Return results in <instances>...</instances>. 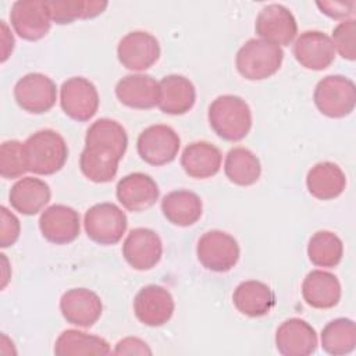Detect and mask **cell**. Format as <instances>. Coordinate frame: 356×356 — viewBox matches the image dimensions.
<instances>
[{
    "instance_id": "obj_3",
    "label": "cell",
    "mask_w": 356,
    "mask_h": 356,
    "mask_svg": "<svg viewBox=\"0 0 356 356\" xmlns=\"http://www.w3.org/2000/svg\"><path fill=\"white\" fill-rule=\"evenodd\" d=\"M284 51L280 46L264 39H249L236 53L238 72L249 81H261L273 76L281 67Z\"/></svg>"
},
{
    "instance_id": "obj_39",
    "label": "cell",
    "mask_w": 356,
    "mask_h": 356,
    "mask_svg": "<svg viewBox=\"0 0 356 356\" xmlns=\"http://www.w3.org/2000/svg\"><path fill=\"white\" fill-rule=\"evenodd\" d=\"M115 355H152V349L147 343L135 337H127L117 342L115 349L113 350Z\"/></svg>"
},
{
    "instance_id": "obj_1",
    "label": "cell",
    "mask_w": 356,
    "mask_h": 356,
    "mask_svg": "<svg viewBox=\"0 0 356 356\" xmlns=\"http://www.w3.org/2000/svg\"><path fill=\"white\" fill-rule=\"evenodd\" d=\"M209 124L224 140L238 142L252 128V111L249 104L239 96L222 95L209 106Z\"/></svg>"
},
{
    "instance_id": "obj_5",
    "label": "cell",
    "mask_w": 356,
    "mask_h": 356,
    "mask_svg": "<svg viewBox=\"0 0 356 356\" xmlns=\"http://www.w3.org/2000/svg\"><path fill=\"white\" fill-rule=\"evenodd\" d=\"M125 213L114 203H97L86 210L83 217L85 232L99 245H115L127 231Z\"/></svg>"
},
{
    "instance_id": "obj_11",
    "label": "cell",
    "mask_w": 356,
    "mask_h": 356,
    "mask_svg": "<svg viewBox=\"0 0 356 356\" xmlns=\"http://www.w3.org/2000/svg\"><path fill=\"white\" fill-rule=\"evenodd\" d=\"M159 40L149 32L134 31L127 33L117 46L118 61L131 71H145L160 58Z\"/></svg>"
},
{
    "instance_id": "obj_6",
    "label": "cell",
    "mask_w": 356,
    "mask_h": 356,
    "mask_svg": "<svg viewBox=\"0 0 356 356\" xmlns=\"http://www.w3.org/2000/svg\"><path fill=\"white\" fill-rule=\"evenodd\" d=\"M196 254L204 268L214 273H225L235 267L241 250L234 236L220 229H211L199 238Z\"/></svg>"
},
{
    "instance_id": "obj_31",
    "label": "cell",
    "mask_w": 356,
    "mask_h": 356,
    "mask_svg": "<svg viewBox=\"0 0 356 356\" xmlns=\"http://www.w3.org/2000/svg\"><path fill=\"white\" fill-rule=\"evenodd\" d=\"M107 1L99 0H50L47 7L51 21L58 25L71 24L76 19H89L100 15L106 8Z\"/></svg>"
},
{
    "instance_id": "obj_18",
    "label": "cell",
    "mask_w": 356,
    "mask_h": 356,
    "mask_svg": "<svg viewBox=\"0 0 356 356\" xmlns=\"http://www.w3.org/2000/svg\"><path fill=\"white\" fill-rule=\"evenodd\" d=\"M118 202L129 211L150 209L160 196L156 181L145 172H132L122 177L115 188Z\"/></svg>"
},
{
    "instance_id": "obj_32",
    "label": "cell",
    "mask_w": 356,
    "mask_h": 356,
    "mask_svg": "<svg viewBox=\"0 0 356 356\" xmlns=\"http://www.w3.org/2000/svg\"><path fill=\"white\" fill-rule=\"evenodd\" d=\"M356 346V325L353 320L339 317L335 318L321 331V348L334 356L348 355Z\"/></svg>"
},
{
    "instance_id": "obj_2",
    "label": "cell",
    "mask_w": 356,
    "mask_h": 356,
    "mask_svg": "<svg viewBox=\"0 0 356 356\" xmlns=\"http://www.w3.org/2000/svg\"><path fill=\"white\" fill-rule=\"evenodd\" d=\"M28 171L38 175H51L60 171L68 159V146L64 138L53 129H40L25 142Z\"/></svg>"
},
{
    "instance_id": "obj_34",
    "label": "cell",
    "mask_w": 356,
    "mask_h": 356,
    "mask_svg": "<svg viewBox=\"0 0 356 356\" xmlns=\"http://www.w3.org/2000/svg\"><path fill=\"white\" fill-rule=\"evenodd\" d=\"M118 160L85 147L79 156V168L92 182L106 184L114 179L118 171Z\"/></svg>"
},
{
    "instance_id": "obj_7",
    "label": "cell",
    "mask_w": 356,
    "mask_h": 356,
    "mask_svg": "<svg viewBox=\"0 0 356 356\" xmlns=\"http://www.w3.org/2000/svg\"><path fill=\"white\" fill-rule=\"evenodd\" d=\"M181 139L168 125L156 124L145 128L136 140L140 159L150 165H164L171 163L179 150Z\"/></svg>"
},
{
    "instance_id": "obj_14",
    "label": "cell",
    "mask_w": 356,
    "mask_h": 356,
    "mask_svg": "<svg viewBox=\"0 0 356 356\" xmlns=\"http://www.w3.org/2000/svg\"><path fill=\"white\" fill-rule=\"evenodd\" d=\"M175 303L168 289L160 285L143 286L134 299L136 318L149 327H160L170 321Z\"/></svg>"
},
{
    "instance_id": "obj_10",
    "label": "cell",
    "mask_w": 356,
    "mask_h": 356,
    "mask_svg": "<svg viewBox=\"0 0 356 356\" xmlns=\"http://www.w3.org/2000/svg\"><path fill=\"white\" fill-rule=\"evenodd\" d=\"M10 22L15 33L29 42L39 40L47 35L51 17L47 1L19 0L11 6Z\"/></svg>"
},
{
    "instance_id": "obj_29",
    "label": "cell",
    "mask_w": 356,
    "mask_h": 356,
    "mask_svg": "<svg viewBox=\"0 0 356 356\" xmlns=\"http://www.w3.org/2000/svg\"><path fill=\"white\" fill-rule=\"evenodd\" d=\"M54 353L57 356L108 355L111 349L108 342L102 337L78 330H65L56 339Z\"/></svg>"
},
{
    "instance_id": "obj_12",
    "label": "cell",
    "mask_w": 356,
    "mask_h": 356,
    "mask_svg": "<svg viewBox=\"0 0 356 356\" xmlns=\"http://www.w3.org/2000/svg\"><path fill=\"white\" fill-rule=\"evenodd\" d=\"M254 29L261 39L277 46H288L298 33V24L285 6L273 3L260 10Z\"/></svg>"
},
{
    "instance_id": "obj_15",
    "label": "cell",
    "mask_w": 356,
    "mask_h": 356,
    "mask_svg": "<svg viewBox=\"0 0 356 356\" xmlns=\"http://www.w3.org/2000/svg\"><path fill=\"white\" fill-rule=\"evenodd\" d=\"M39 228L43 238L56 245L74 242L81 231L79 214L65 204H53L42 211Z\"/></svg>"
},
{
    "instance_id": "obj_24",
    "label": "cell",
    "mask_w": 356,
    "mask_h": 356,
    "mask_svg": "<svg viewBox=\"0 0 356 356\" xmlns=\"http://www.w3.org/2000/svg\"><path fill=\"white\" fill-rule=\"evenodd\" d=\"M50 197V186L35 177H24L18 179L8 193L11 207L24 216L39 213L49 203Z\"/></svg>"
},
{
    "instance_id": "obj_40",
    "label": "cell",
    "mask_w": 356,
    "mask_h": 356,
    "mask_svg": "<svg viewBox=\"0 0 356 356\" xmlns=\"http://www.w3.org/2000/svg\"><path fill=\"white\" fill-rule=\"evenodd\" d=\"M14 49V36L11 35L7 24L1 21V63H4Z\"/></svg>"
},
{
    "instance_id": "obj_36",
    "label": "cell",
    "mask_w": 356,
    "mask_h": 356,
    "mask_svg": "<svg viewBox=\"0 0 356 356\" xmlns=\"http://www.w3.org/2000/svg\"><path fill=\"white\" fill-rule=\"evenodd\" d=\"M331 42L342 58L353 61L356 58V21L350 18L339 22L332 31Z\"/></svg>"
},
{
    "instance_id": "obj_33",
    "label": "cell",
    "mask_w": 356,
    "mask_h": 356,
    "mask_svg": "<svg viewBox=\"0 0 356 356\" xmlns=\"http://www.w3.org/2000/svg\"><path fill=\"white\" fill-rule=\"evenodd\" d=\"M309 260L317 267H335L343 256L341 238L331 231H317L307 243Z\"/></svg>"
},
{
    "instance_id": "obj_21",
    "label": "cell",
    "mask_w": 356,
    "mask_h": 356,
    "mask_svg": "<svg viewBox=\"0 0 356 356\" xmlns=\"http://www.w3.org/2000/svg\"><path fill=\"white\" fill-rule=\"evenodd\" d=\"M115 96L127 107L149 110L159 104L160 86L150 75L131 74L117 82Z\"/></svg>"
},
{
    "instance_id": "obj_9",
    "label": "cell",
    "mask_w": 356,
    "mask_h": 356,
    "mask_svg": "<svg viewBox=\"0 0 356 356\" xmlns=\"http://www.w3.org/2000/svg\"><path fill=\"white\" fill-rule=\"evenodd\" d=\"M60 106L70 118L89 121L99 108L97 89L83 76L68 78L60 88Z\"/></svg>"
},
{
    "instance_id": "obj_38",
    "label": "cell",
    "mask_w": 356,
    "mask_h": 356,
    "mask_svg": "<svg viewBox=\"0 0 356 356\" xmlns=\"http://www.w3.org/2000/svg\"><path fill=\"white\" fill-rule=\"evenodd\" d=\"M320 11L334 19H345L355 11V1H317Z\"/></svg>"
},
{
    "instance_id": "obj_8",
    "label": "cell",
    "mask_w": 356,
    "mask_h": 356,
    "mask_svg": "<svg viewBox=\"0 0 356 356\" xmlns=\"http://www.w3.org/2000/svg\"><path fill=\"white\" fill-rule=\"evenodd\" d=\"M14 99L24 111L43 114L56 104L57 86L54 81L44 74L29 72L15 83Z\"/></svg>"
},
{
    "instance_id": "obj_19",
    "label": "cell",
    "mask_w": 356,
    "mask_h": 356,
    "mask_svg": "<svg viewBox=\"0 0 356 356\" xmlns=\"http://www.w3.org/2000/svg\"><path fill=\"white\" fill-rule=\"evenodd\" d=\"M277 350L284 356H307L317 349L316 330L305 320H285L275 332Z\"/></svg>"
},
{
    "instance_id": "obj_28",
    "label": "cell",
    "mask_w": 356,
    "mask_h": 356,
    "mask_svg": "<svg viewBox=\"0 0 356 356\" xmlns=\"http://www.w3.org/2000/svg\"><path fill=\"white\" fill-rule=\"evenodd\" d=\"M163 216L174 225L189 227L199 221L203 213L200 197L192 191H172L161 200Z\"/></svg>"
},
{
    "instance_id": "obj_30",
    "label": "cell",
    "mask_w": 356,
    "mask_h": 356,
    "mask_svg": "<svg viewBox=\"0 0 356 356\" xmlns=\"http://www.w3.org/2000/svg\"><path fill=\"white\" fill-rule=\"evenodd\" d=\"M224 172L232 184L249 186L259 181L261 164L253 152L238 146L228 152L224 163Z\"/></svg>"
},
{
    "instance_id": "obj_4",
    "label": "cell",
    "mask_w": 356,
    "mask_h": 356,
    "mask_svg": "<svg viewBox=\"0 0 356 356\" xmlns=\"http://www.w3.org/2000/svg\"><path fill=\"white\" fill-rule=\"evenodd\" d=\"M313 99L321 114L330 118H342L355 110L356 86L343 75H328L316 85Z\"/></svg>"
},
{
    "instance_id": "obj_20",
    "label": "cell",
    "mask_w": 356,
    "mask_h": 356,
    "mask_svg": "<svg viewBox=\"0 0 356 356\" xmlns=\"http://www.w3.org/2000/svg\"><path fill=\"white\" fill-rule=\"evenodd\" d=\"M85 147L111 156L120 161L128 147L127 131L115 120L99 118L86 131Z\"/></svg>"
},
{
    "instance_id": "obj_16",
    "label": "cell",
    "mask_w": 356,
    "mask_h": 356,
    "mask_svg": "<svg viewBox=\"0 0 356 356\" xmlns=\"http://www.w3.org/2000/svg\"><path fill=\"white\" fill-rule=\"evenodd\" d=\"M60 310L67 323L89 328L102 316L103 303L97 293L86 288H72L63 293Z\"/></svg>"
},
{
    "instance_id": "obj_23",
    "label": "cell",
    "mask_w": 356,
    "mask_h": 356,
    "mask_svg": "<svg viewBox=\"0 0 356 356\" xmlns=\"http://www.w3.org/2000/svg\"><path fill=\"white\" fill-rule=\"evenodd\" d=\"M341 293L338 278L328 271L313 270L302 282V296L305 302L314 309H331L337 306Z\"/></svg>"
},
{
    "instance_id": "obj_25",
    "label": "cell",
    "mask_w": 356,
    "mask_h": 356,
    "mask_svg": "<svg viewBox=\"0 0 356 356\" xmlns=\"http://www.w3.org/2000/svg\"><path fill=\"white\" fill-rule=\"evenodd\" d=\"M221 152L210 142L199 140L189 143L181 156L184 171L196 179H204L216 175L221 167Z\"/></svg>"
},
{
    "instance_id": "obj_17",
    "label": "cell",
    "mask_w": 356,
    "mask_h": 356,
    "mask_svg": "<svg viewBox=\"0 0 356 356\" xmlns=\"http://www.w3.org/2000/svg\"><path fill=\"white\" fill-rule=\"evenodd\" d=\"M296 61L313 71L328 68L335 60V49L331 38L321 31H306L293 43Z\"/></svg>"
},
{
    "instance_id": "obj_13",
    "label": "cell",
    "mask_w": 356,
    "mask_h": 356,
    "mask_svg": "<svg viewBox=\"0 0 356 356\" xmlns=\"http://www.w3.org/2000/svg\"><path fill=\"white\" fill-rule=\"evenodd\" d=\"M122 256L132 268L150 270L157 266L163 256L161 239L150 228H134L122 243Z\"/></svg>"
},
{
    "instance_id": "obj_22",
    "label": "cell",
    "mask_w": 356,
    "mask_h": 356,
    "mask_svg": "<svg viewBox=\"0 0 356 356\" xmlns=\"http://www.w3.org/2000/svg\"><path fill=\"white\" fill-rule=\"evenodd\" d=\"M159 108L170 115H182L188 113L196 102V89L184 75L171 74L160 82Z\"/></svg>"
},
{
    "instance_id": "obj_37",
    "label": "cell",
    "mask_w": 356,
    "mask_h": 356,
    "mask_svg": "<svg viewBox=\"0 0 356 356\" xmlns=\"http://www.w3.org/2000/svg\"><path fill=\"white\" fill-rule=\"evenodd\" d=\"M21 224L14 213H11L6 206L0 207V246H13L19 238Z\"/></svg>"
},
{
    "instance_id": "obj_27",
    "label": "cell",
    "mask_w": 356,
    "mask_h": 356,
    "mask_svg": "<svg viewBox=\"0 0 356 356\" xmlns=\"http://www.w3.org/2000/svg\"><path fill=\"white\" fill-rule=\"evenodd\" d=\"M306 186L313 197L318 200H331L345 191L346 177L338 164L321 161L309 170Z\"/></svg>"
},
{
    "instance_id": "obj_26",
    "label": "cell",
    "mask_w": 356,
    "mask_h": 356,
    "mask_svg": "<svg viewBox=\"0 0 356 356\" xmlns=\"http://www.w3.org/2000/svg\"><path fill=\"white\" fill-rule=\"evenodd\" d=\"M234 306L245 316L261 317L271 312L275 305V295L273 289L256 280L241 282L232 293Z\"/></svg>"
},
{
    "instance_id": "obj_35",
    "label": "cell",
    "mask_w": 356,
    "mask_h": 356,
    "mask_svg": "<svg viewBox=\"0 0 356 356\" xmlns=\"http://www.w3.org/2000/svg\"><path fill=\"white\" fill-rule=\"evenodd\" d=\"M28 171L24 143L11 139L4 140L0 147V174L6 179L22 177Z\"/></svg>"
}]
</instances>
